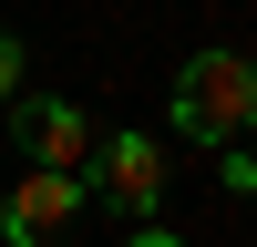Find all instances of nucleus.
<instances>
[{
	"instance_id": "nucleus-6",
	"label": "nucleus",
	"mask_w": 257,
	"mask_h": 247,
	"mask_svg": "<svg viewBox=\"0 0 257 247\" xmlns=\"http://www.w3.org/2000/svg\"><path fill=\"white\" fill-rule=\"evenodd\" d=\"M134 247H175V237H155V226H144V237H134Z\"/></svg>"
},
{
	"instance_id": "nucleus-4",
	"label": "nucleus",
	"mask_w": 257,
	"mask_h": 247,
	"mask_svg": "<svg viewBox=\"0 0 257 247\" xmlns=\"http://www.w3.org/2000/svg\"><path fill=\"white\" fill-rule=\"evenodd\" d=\"M93 185H103V206H113V216H155V206H165V144L155 134H113V144H93Z\"/></svg>"
},
{
	"instance_id": "nucleus-1",
	"label": "nucleus",
	"mask_w": 257,
	"mask_h": 247,
	"mask_svg": "<svg viewBox=\"0 0 257 247\" xmlns=\"http://www.w3.org/2000/svg\"><path fill=\"white\" fill-rule=\"evenodd\" d=\"M175 134L185 144H247L257 134V62L247 52H196L175 72Z\"/></svg>"
},
{
	"instance_id": "nucleus-3",
	"label": "nucleus",
	"mask_w": 257,
	"mask_h": 247,
	"mask_svg": "<svg viewBox=\"0 0 257 247\" xmlns=\"http://www.w3.org/2000/svg\"><path fill=\"white\" fill-rule=\"evenodd\" d=\"M82 196H93L82 175H41V165H31V175L0 196V247H52L62 226L82 216Z\"/></svg>"
},
{
	"instance_id": "nucleus-5",
	"label": "nucleus",
	"mask_w": 257,
	"mask_h": 247,
	"mask_svg": "<svg viewBox=\"0 0 257 247\" xmlns=\"http://www.w3.org/2000/svg\"><path fill=\"white\" fill-rule=\"evenodd\" d=\"M11 93H21V41L0 31V103H11Z\"/></svg>"
},
{
	"instance_id": "nucleus-2",
	"label": "nucleus",
	"mask_w": 257,
	"mask_h": 247,
	"mask_svg": "<svg viewBox=\"0 0 257 247\" xmlns=\"http://www.w3.org/2000/svg\"><path fill=\"white\" fill-rule=\"evenodd\" d=\"M11 144L41 165V175H82V165H93V124H82L62 93H11Z\"/></svg>"
}]
</instances>
